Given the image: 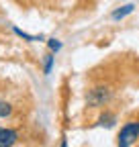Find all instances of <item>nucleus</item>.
<instances>
[{"instance_id":"1","label":"nucleus","mask_w":139,"mask_h":147,"mask_svg":"<svg viewBox=\"0 0 139 147\" xmlns=\"http://www.w3.org/2000/svg\"><path fill=\"white\" fill-rule=\"evenodd\" d=\"M113 94H115V90H113L111 84L98 82V84H94L86 90V106L92 108V110H102L111 104Z\"/></svg>"},{"instance_id":"2","label":"nucleus","mask_w":139,"mask_h":147,"mask_svg":"<svg viewBox=\"0 0 139 147\" xmlns=\"http://www.w3.org/2000/svg\"><path fill=\"white\" fill-rule=\"evenodd\" d=\"M139 139V121H127L123 127H121V131L117 135V145L121 147H129V145H135Z\"/></svg>"},{"instance_id":"4","label":"nucleus","mask_w":139,"mask_h":147,"mask_svg":"<svg viewBox=\"0 0 139 147\" xmlns=\"http://www.w3.org/2000/svg\"><path fill=\"white\" fill-rule=\"evenodd\" d=\"M117 121H119L117 113H115V110H109V108H102V113L98 115V125H100V127L111 129V127L117 125Z\"/></svg>"},{"instance_id":"3","label":"nucleus","mask_w":139,"mask_h":147,"mask_svg":"<svg viewBox=\"0 0 139 147\" xmlns=\"http://www.w3.org/2000/svg\"><path fill=\"white\" fill-rule=\"evenodd\" d=\"M21 141V133L16 129H0V147H10Z\"/></svg>"},{"instance_id":"6","label":"nucleus","mask_w":139,"mask_h":147,"mask_svg":"<svg viewBox=\"0 0 139 147\" xmlns=\"http://www.w3.org/2000/svg\"><path fill=\"white\" fill-rule=\"evenodd\" d=\"M133 8H135L133 4H127V6H121L119 10H115V12H113V18H115V21H119V18H123L125 14L133 12Z\"/></svg>"},{"instance_id":"5","label":"nucleus","mask_w":139,"mask_h":147,"mask_svg":"<svg viewBox=\"0 0 139 147\" xmlns=\"http://www.w3.org/2000/svg\"><path fill=\"white\" fill-rule=\"evenodd\" d=\"M12 113H14V106H12L8 100H0V119L12 117Z\"/></svg>"},{"instance_id":"7","label":"nucleus","mask_w":139,"mask_h":147,"mask_svg":"<svg viewBox=\"0 0 139 147\" xmlns=\"http://www.w3.org/2000/svg\"><path fill=\"white\" fill-rule=\"evenodd\" d=\"M49 47H51V49H59L61 45H59V43H57V41L53 39V41H51V43H49Z\"/></svg>"}]
</instances>
